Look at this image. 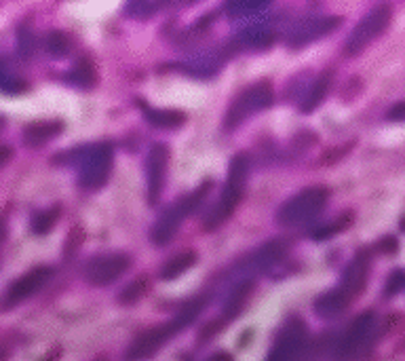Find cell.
<instances>
[{
	"mask_svg": "<svg viewBox=\"0 0 405 361\" xmlns=\"http://www.w3.org/2000/svg\"><path fill=\"white\" fill-rule=\"evenodd\" d=\"M247 171H250L247 155H236V157H232L230 167H228V178H226L224 192L215 201V205L207 211L205 220H203V229L205 231H215L220 224H224L230 218V215H232V211L236 209V205L243 199V192H245Z\"/></svg>",
	"mask_w": 405,
	"mask_h": 361,
	"instance_id": "cell-1",
	"label": "cell"
},
{
	"mask_svg": "<svg viewBox=\"0 0 405 361\" xmlns=\"http://www.w3.org/2000/svg\"><path fill=\"white\" fill-rule=\"evenodd\" d=\"M209 190H211V180H205L197 190H192V192L180 197L178 201H174L163 213L158 215V220L154 222V226L150 231V241L158 247L167 245L176 237V233L180 231L186 215H190L199 207V203L205 199V194Z\"/></svg>",
	"mask_w": 405,
	"mask_h": 361,
	"instance_id": "cell-2",
	"label": "cell"
},
{
	"mask_svg": "<svg viewBox=\"0 0 405 361\" xmlns=\"http://www.w3.org/2000/svg\"><path fill=\"white\" fill-rule=\"evenodd\" d=\"M330 199V192L323 186H312L306 188L302 192H298L296 197H291L289 201H285L281 205V209L277 211V222L281 226H298L304 224L308 220H312L316 213L323 211Z\"/></svg>",
	"mask_w": 405,
	"mask_h": 361,
	"instance_id": "cell-3",
	"label": "cell"
},
{
	"mask_svg": "<svg viewBox=\"0 0 405 361\" xmlns=\"http://www.w3.org/2000/svg\"><path fill=\"white\" fill-rule=\"evenodd\" d=\"M112 161H114V148L110 141L87 146V153L78 163V184L85 190L102 188L110 178Z\"/></svg>",
	"mask_w": 405,
	"mask_h": 361,
	"instance_id": "cell-4",
	"label": "cell"
},
{
	"mask_svg": "<svg viewBox=\"0 0 405 361\" xmlns=\"http://www.w3.org/2000/svg\"><path fill=\"white\" fill-rule=\"evenodd\" d=\"M270 104H273V87H270V83L268 81L254 83L247 89H243L232 100V104L228 106L226 118H224V127L226 129H234L243 121H247V116L268 108Z\"/></svg>",
	"mask_w": 405,
	"mask_h": 361,
	"instance_id": "cell-5",
	"label": "cell"
},
{
	"mask_svg": "<svg viewBox=\"0 0 405 361\" xmlns=\"http://www.w3.org/2000/svg\"><path fill=\"white\" fill-rule=\"evenodd\" d=\"M390 15H392V9L388 5H378L369 13H365V17L355 26V30L346 38V45H344L346 55H357L372 40H376L390 24Z\"/></svg>",
	"mask_w": 405,
	"mask_h": 361,
	"instance_id": "cell-6",
	"label": "cell"
},
{
	"mask_svg": "<svg viewBox=\"0 0 405 361\" xmlns=\"http://www.w3.org/2000/svg\"><path fill=\"white\" fill-rule=\"evenodd\" d=\"M129 264H131V260L123 252L98 254V256H93L85 262L83 275L93 285H110L129 268Z\"/></svg>",
	"mask_w": 405,
	"mask_h": 361,
	"instance_id": "cell-7",
	"label": "cell"
},
{
	"mask_svg": "<svg viewBox=\"0 0 405 361\" xmlns=\"http://www.w3.org/2000/svg\"><path fill=\"white\" fill-rule=\"evenodd\" d=\"M308 342V330L300 319H291L283 325L268 361H298Z\"/></svg>",
	"mask_w": 405,
	"mask_h": 361,
	"instance_id": "cell-8",
	"label": "cell"
},
{
	"mask_svg": "<svg viewBox=\"0 0 405 361\" xmlns=\"http://www.w3.org/2000/svg\"><path fill=\"white\" fill-rule=\"evenodd\" d=\"M374 328H376V313H374V311L361 313V315L349 325V330L344 332V336H342V340H340V344H338V351H336L338 359H340V361L353 359V357L367 344V340H369Z\"/></svg>",
	"mask_w": 405,
	"mask_h": 361,
	"instance_id": "cell-9",
	"label": "cell"
},
{
	"mask_svg": "<svg viewBox=\"0 0 405 361\" xmlns=\"http://www.w3.org/2000/svg\"><path fill=\"white\" fill-rule=\"evenodd\" d=\"M53 277V268L51 266H36L32 270H28L26 275H22L20 279H15L9 290H7V298H5V305L7 309L28 300L30 296H34L40 287H45V283Z\"/></svg>",
	"mask_w": 405,
	"mask_h": 361,
	"instance_id": "cell-10",
	"label": "cell"
},
{
	"mask_svg": "<svg viewBox=\"0 0 405 361\" xmlns=\"http://www.w3.org/2000/svg\"><path fill=\"white\" fill-rule=\"evenodd\" d=\"M178 330L174 328V323H165V325H156L152 330H146L144 334H139L127 348L125 353V361H142L150 355H154L160 346H163L167 340H171V336Z\"/></svg>",
	"mask_w": 405,
	"mask_h": 361,
	"instance_id": "cell-11",
	"label": "cell"
},
{
	"mask_svg": "<svg viewBox=\"0 0 405 361\" xmlns=\"http://www.w3.org/2000/svg\"><path fill=\"white\" fill-rule=\"evenodd\" d=\"M342 24V17L340 15H328V17H312V20H306L302 24H298L289 34H287V45L293 47V49H300L321 36L330 34L332 30H336L338 26Z\"/></svg>",
	"mask_w": 405,
	"mask_h": 361,
	"instance_id": "cell-12",
	"label": "cell"
},
{
	"mask_svg": "<svg viewBox=\"0 0 405 361\" xmlns=\"http://www.w3.org/2000/svg\"><path fill=\"white\" fill-rule=\"evenodd\" d=\"M169 161V148L165 144H154L150 148L148 161H146V176H148V201L154 205L163 192V182H165V169Z\"/></svg>",
	"mask_w": 405,
	"mask_h": 361,
	"instance_id": "cell-13",
	"label": "cell"
},
{
	"mask_svg": "<svg viewBox=\"0 0 405 361\" xmlns=\"http://www.w3.org/2000/svg\"><path fill=\"white\" fill-rule=\"evenodd\" d=\"M367 268H369V256L367 252H359L344 268L342 272V281H340V290L344 294L353 298H357L363 290H365V283H367Z\"/></svg>",
	"mask_w": 405,
	"mask_h": 361,
	"instance_id": "cell-14",
	"label": "cell"
},
{
	"mask_svg": "<svg viewBox=\"0 0 405 361\" xmlns=\"http://www.w3.org/2000/svg\"><path fill=\"white\" fill-rule=\"evenodd\" d=\"M63 131L61 121H40L32 123L24 129V144L28 148H40L47 141L55 139Z\"/></svg>",
	"mask_w": 405,
	"mask_h": 361,
	"instance_id": "cell-15",
	"label": "cell"
},
{
	"mask_svg": "<svg viewBox=\"0 0 405 361\" xmlns=\"http://www.w3.org/2000/svg\"><path fill=\"white\" fill-rule=\"evenodd\" d=\"M349 302H351V296L344 294V292L340 290V287H336V290L326 292L323 296L316 298V302H314V313H316L319 317H323V319H334V317H338V315H342V313L346 311Z\"/></svg>",
	"mask_w": 405,
	"mask_h": 361,
	"instance_id": "cell-16",
	"label": "cell"
},
{
	"mask_svg": "<svg viewBox=\"0 0 405 361\" xmlns=\"http://www.w3.org/2000/svg\"><path fill=\"white\" fill-rule=\"evenodd\" d=\"M144 114H146V121L158 129H176V127H182L186 123V114L180 112V110H174V108H150V106H144Z\"/></svg>",
	"mask_w": 405,
	"mask_h": 361,
	"instance_id": "cell-17",
	"label": "cell"
},
{
	"mask_svg": "<svg viewBox=\"0 0 405 361\" xmlns=\"http://www.w3.org/2000/svg\"><path fill=\"white\" fill-rule=\"evenodd\" d=\"M66 81L80 89H91L98 83V72L89 59H78L74 68L66 75Z\"/></svg>",
	"mask_w": 405,
	"mask_h": 361,
	"instance_id": "cell-18",
	"label": "cell"
},
{
	"mask_svg": "<svg viewBox=\"0 0 405 361\" xmlns=\"http://www.w3.org/2000/svg\"><path fill=\"white\" fill-rule=\"evenodd\" d=\"M283 254H285V247H283V243H281V241H270V243L262 245V247H260V249H258V252L252 256L247 270H252V268L266 270V268L275 266V264H277V262L283 258Z\"/></svg>",
	"mask_w": 405,
	"mask_h": 361,
	"instance_id": "cell-19",
	"label": "cell"
},
{
	"mask_svg": "<svg viewBox=\"0 0 405 361\" xmlns=\"http://www.w3.org/2000/svg\"><path fill=\"white\" fill-rule=\"evenodd\" d=\"M330 85H332V72L328 70V72H323V75L312 83L308 95H306L304 102L300 104V110L306 112V114L312 112L323 100H326V95H328V91H330Z\"/></svg>",
	"mask_w": 405,
	"mask_h": 361,
	"instance_id": "cell-20",
	"label": "cell"
},
{
	"mask_svg": "<svg viewBox=\"0 0 405 361\" xmlns=\"http://www.w3.org/2000/svg\"><path fill=\"white\" fill-rule=\"evenodd\" d=\"M197 262V252L194 249H184L169 258L163 266H160V279H176L182 272H186L192 264Z\"/></svg>",
	"mask_w": 405,
	"mask_h": 361,
	"instance_id": "cell-21",
	"label": "cell"
},
{
	"mask_svg": "<svg viewBox=\"0 0 405 361\" xmlns=\"http://www.w3.org/2000/svg\"><path fill=\"white\" fill-rule=\"evenodd\" d=\"M275 40V32L264 26H252L238 34V45L247 49H266Z\"/></svg>",
	"mask_w": 405,
	"mask_h": 361,
	"instance_id": "cell-22",
	"label": "cell"
},
{
	"mask_svg": "<svg viewBox=\"0 0 405 361\" xmlns=\"http://www.w3.org/2000/svg\"><path fill=\"white\" fill-rule=\"evenodd\" d=\"M59 213H61V207H59V205H53V207H49V209H43V211L32 213V220H30L32 233H36V235H47V233L57 224Z\"/></svg>",
	"mask_w": 405,
	"mask_h": 361,
	"instance_id": "cell-23",
	"label": "cell"
},
{
	"mask_svg": "<svg viewBox=\"0 0 405 361\" xmlns=\"http://www.w3.org/2000/svg\"><path fill=\"white\" fill-rule=\"evenodd\" d=\"M205 305H207V296H203V298H197V300H192V302H188L176 317H174V328L180 332L182 328H186V325H190L197 317H199V313L205 309Z\"/></svg>",
	"mask_w": 405,
	"mask_h": 361,
	"instance_id": "cell-24",
	"label": "cell"
},
{
	"mask_svg": "<svg viewBox=\"0 0 405 361\" xmlns=\"http://www.w3.org/2000/svg\"><path fill=\"white\" fill-rule=\"evenodd\" d=\"M353 220H355V213H353V211H344V213L340 215V218H336L332 224H328V226H323V229L314 231V233H312V239H314V241H326V239H330L332 235L346 231V229L353 224Z\"/></svg>",
	"mask_w": 405,
	"mask_h": 361,
	"instance_id": "cell-25",
	"label": "cell"
},
{
	"mask_svg": "<svg viewBox=\"0 0 405 361\" xmlns=\"http://www.w3.org/2000/svg\"><path fill=\"white\" fill-rule=\"evenodd\" d=\"M148 292V277H135L133 281H129L123 290H121V294H119V300L123 302V305H133V302H137L144 294Z\"/></svg>",
	"mask_w": 405,
	"mask_h": 361,
	"instance_id": "cell-26",
	"label": "cell"
},
{
	"mask_svg": "<svg viewBox=\"0 0 405 361\" xmlns=\"http://www.w3.org/2000/svg\"><path fill=\"white\" fill-rule=\"evenodd\" d=\"M47 51L53 57H66L70 53V38L61 30H51L47 34Z\"/></svg>",
	"mask_w": 405,
	"mask_h": 361,
	"instance_id": "cell-27",
	"label": "cell"
},
{
	"mask_svg": "<svg viewBox=\"0 0 405 361\" xmlns=\"http://www.w3.org/2000/svg\"><path fill=\"white\" fill-rule=\"evenodd\" d=\"M268 5L266 3H228L226 5V11L232 15V17H240V15H252V13H258L262 9H266Z\"/></svg>",
	"mask_w": 405,
	"mask_h": 361,
	"instance_id": "cell-28",
	"label": "cell"
},
{
	"mask_svg": "<svg viewBox=\"0 0 405 361\" xmlns=\"http://www.w3.org/2000/svg\"><path fill=\"white\" fill-rule=\"evenodd\" d=\"M158 7H160V5H156V3H142V0H135V3H129V5L125 7V13L131 15V17L144 20V17L152 15Z\"/></svg>",
	"mask_w": 405,
	"mask_h": 361,
	"instance_id": "cell-29",
	"label": "cell"
},
{
	"mask_svg": "<svg viewBox=\"0 0 405 361\" xmlns=\"http://www.w3.org/2000/svg\"><path fill=\"white\" fill-rule=\"evenodd\" d=\"M405 287V272L401 270V268H397V270H392V275L386 279V290H384V294L386 296H392V294H397L399 290H403Z\"/></svg>",
	"mask_w": 405,
	"mask_h": 361,
	"instance_id": "cell-30",
	"label": "cell"
},
{
	"mask_svg": "<svg viewBox=\"0 0 405 361\" xmlns=\"http://www.w3.org/2000/svg\"><path fill=\"white\" fill-rule=\"evenodd\" d=\"M85 241V233L80 231L78 226L76 229H72V233L68 235V239H66V243H63V254L66 256H72L74 252H76V247Z\"/></svg>",
	"mask_w": 405,
	"mask_h": 361,
	"instance_id": "cell-31",
	"label": "cell"
},
{
	"mask_svg": "<svg viewBox=\"0 0 405 361\" xmlns=\"http://www.w3.org/2000/svg\"><path fill=\"white\" fill-rule=\"evenodd\" d=\"M386 118H388V121H392V123H397V121H405V102H397V104L388 110Z\"/></svg>",
	"mask_w": 405,
	"mask_h": 361,
	"instance_id": "cell-32",
	"label": "cell"
},
{
	"mask_svg": "<svg viewBox=\"0 0 405 361\" xmlns=\"http://www.w3.org/2000/svg\"><path fill=\"white\" fill-rule=\"evenodd\" d=\"M378 247H380L384 254H395L399 245H397V239H395V237H384V239L378 243Z\"/></svg>",
	"mask_w": 405,
	"mask_h": 361,
	"instance_id": "cell-33",
	"label": "cell"
},
{
	"mask_svg": "<svg viewBox=\"0 0 405 361\" xmlns=\"http://www.w3.org/2000/svg\"><path fill=\"white\" fill-rule=\"evenodd\" d=\"M207 361H234V359H232V355H230V353L220 351V353H213Z\"/></svg>",
	"mask_w": 405,
	"mask_h": 361,
	"instance_id": "cell-34",
	"label": "cell"
}]
</instances>
